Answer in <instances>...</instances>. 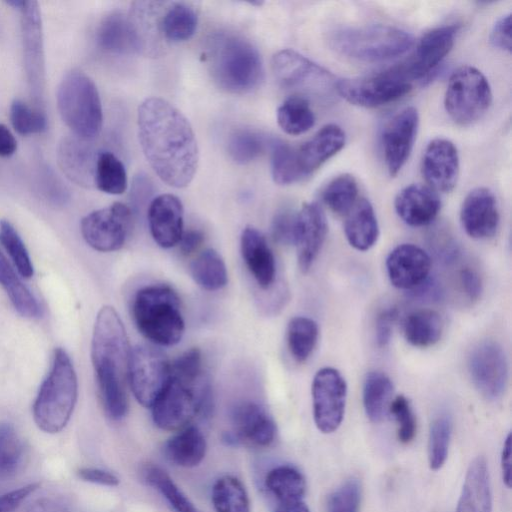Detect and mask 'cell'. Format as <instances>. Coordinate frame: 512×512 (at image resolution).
I'll list each match as a JSON object with an SVG mask.
<instances>
[{
  "instance_id": "cell-1",
  "label": "cell",
  "mask_w": 512,
  "mask_h": 512,
  "mask_svg": "<svg viewBox=\"0 0 512 512\" xmlns=\"http://www.w3.org/2000/svg\"><path fill=\"white\" fill-rule=\"evenodd\" d=\"M137 125L142 151L157 176L175 188L188 186L199 152L186 117L168 101L151 97L139 105Z\"/></svg>"
},
{
  "instance_id": "cell-2",
  "label": "cell",
  "mask_w": 512,
  "mask_h": 512,
  "mask_svg": "<svg viewBox=\"0 0 512 512\" xmlns=\"http://www.w3.org/2000/svg\"><path fill=\"white\" fill-rule=\"evenodd\" d=\"M130 352L128 336L118 313L112 306H103L94 325L91 359L103 409L113 420L122 419L129 410Z\"/></svg>"
},
{
  "instance_id": "cell-3",
  "label": "cell",
  "mask_w": 512,
  "mask_h": 512,
  "mask_svg": "<svg viewBox=\"0 0 512 512\" xmlns=\"http://www.w3.org/2000/svg\"><path fill=\"white\" fill-rule=\"evenodd\" d=\"M207 58L213 81L225 92L246 94L257 89L263 80V63L257 48L240 35H214Z\"/></svg>"
},
{
  "instance_id": "cell-4",
  "label": "cell",
  "mask_w": 512,
  "mask_h": 512,
  "mask_svg": "<svg viewBox=\"0 0 512 512\" xmlns=\"http://www.w3.org/2000/svg\"><path fill=\"white\" fill-rule=\"evenodd\" d=\"M132 315L138 331L154 344L172 346L183 336L185 323L180 299L168 285H149L138 290Z\"/></svg>"
},
{
  "instance_id": "cell-5",
  "label": "cell",
  "mask_w": 512,
  "mask_h": 512,
  "mask_svg": "<svg viewBox=\"0 0 512 512\" xmlns=\"http://www.w3.org/2000/svg\"><path fill=\"white\" fill-rule=\"evenodd\" d=\"M77 394V376L71 359L65 350L57 348L33 405V417L39 429L46 433L60 432L73 413Z\"/></svg>"
},
{
  "instance_id": "cell-6",
  "label": "cell",
  "mask_w": 512,
  "mask_h": 512,
  "mask_svg": "<svg viewBox=\"0 0 512 512\" xmlns=\"http://www.w3.org/2000/svg\"><path fill=\"white\" fill-rule=\"evenodd\" d=\"M406 31L389 25H364L337 29L330 45L338 54L360 62H380L398 57L413 45Z\"/></svg>"
},
{
  "instance_id": "cell-7",
  "label": "cell",
  "mask_w": 512,
  "mask_h": 512,
  "mask_svg": "<svg viewBox=\"0 0 512 512\" xmlns=\"http://www.w3.org/2000/svg\"><path fill=\"white\" fill-rule=\"evenodd\" d=\"M57 105L62 120L76 137L90 140L102 127L100 96L93 80L84 72L72 70L60 82Z\"/></svg>"
},
{
  "instance_id": "cell-8",
  "label": "cell",
  "mask_w": 512,
  "mask_h": 512,
  "mask_svg": "<svg viewBox=\"0 0 512 512\" xmlns=\"http://www.w3.org/2000/svg\"><path fill=\"white\" fill-rule=\"evenodd\" d=\"M272 71L278 84L294 96H307L323 101L336 97L338 79L327 69L303 56L284 49L274 54Z\"/></svg>"
},
{
  "instance_id": "cell-9",
  "label": "cell",
  "mask_w": 512,
  "mask_h": 512,
  "mask_svg": "<svg viewBox=\"0 0 512 512\" xmlns=\"http://www.w3.org/2000/svg\"><path fill=\"white\" fill-rule=\"evenodd\" d=\"M207 392L203 377L188 380L171 374L166 388L151 407L155 425L167 431L188 426L203 409Z\"/></svg>"
},
{
  "instance_id": "cell-10",
  "label": "cell",
  "mask_w": 512,
  "mask_h": 512,
  "mask_svg": "<svg viewBox=\"0 0 512 512\" xmlns=\"http://www.w3.org/2000/svg\"><path fill=\"white\" fill-rule=\"evenodd\" d=\"M492 102L490 84L475 67L464 65L450 76L444 97L449 117L459 125H470L480 119Z\"/></svg>"
},
{
  "instance_id": "cell-11",
  "label": "cell",
  "mask_w": 512,
  "mask_h": 512,
  "mask_svg": "<svg viewBox=\"0 0 512 512\" xmlns=\"http://www.w3.org/2000/svg\"><path fill=\"white\" fill-rule=\"evenodd\" d=\"M171 377V362L159 349L147 345L131 348L128 384L136 400L151 408Z\"/></svg>"
},
{
  "instance_id": "cell-12",
  "label": "cell",
  "mask_w": 512,
  "mask_h": 512,
  "mask_svg": "<svg viewBox=\"0 0 512 512\" xmlns=\"http://www.w3.org/2000/svg\"><path fill=\"white\" fill-rule=\"evenodd\" d=\"M413 88L394 68L358 78L338 79L337 94L347 102L365 108L380 107L394 102Z\"/></svg>"
},
{
  "instance_id": "cell-13",
  "label": "cell",
  "mask_w": 512,
  "mask_h": 512,
  "mask_svg": "<svg viewBox=\"0 0 512 512\" xmlns=\"http://www.w3.org/2000/svg\"><path fill=\"white\" fill-rule=\"evenodd\" d=\"M132 222L131 209L120 202L95 210L81 221L84 240L100 252H113L121 249L128 237Z\"/></svg>"
},
{
  "instance_id": "cell-14",
  "label": "cell",
  "mask_w": 512,
  "mask_h": 512,
  "mask_svg": "<svg viewBox=\"0 0 512 512\" xmlns=\"http://www.w3.org/2000/svg\"><path fill=\"white\" fill-rule=\"evenodd\" d=\"M313 417L316 427L325 434L336 431L342 423L347 384L341 373L332 367L317 371L312 382Z\"/></svg>"
},
{
  "instance_id": "cell-15",
  "label": "cell",
  "mask_w": 512,
  "mask_h": 512,
  "mask_svg": "<svg viewBox=\"0 0 512 512\" xmlns=\"http://www.w3.org/2000/svg\"><path fill=\"white\" fill-rule=\"evenodd\" d=\"M468 371L477 391L488 400H497L508 382V361L502 346L492 340L478 343L470 352Z\"/></svg>"
},
{
  "instance_id": "cell-16",
  "label": "cell",
  "mask_w": 512,
  "mask_h": 512,
  "mask_svg": "<svg viewBox=\"0 0 512 512\" xmlns=\"http://www.w3.org/2000/svg\"><path fill=\"white\" fill-rule=\"evenodd\" d=\"M21 28L24 65L27 81L34 100L40 105L45 87V62L43 49L42 19L36 1H23Z\"/></svg>"
},
{
  "instance_id": "cell-17",
  "label": "cell",
  "mask_w": 512,
  "mask_h": 512,
  "mask_svg": "<svg viewBox=\"0 0 512 512\" xmlns=\"http://www.w3.org/2000/svg\"><path fill=\"white\" fill-rule=\"evenodd\" d=\"M457 32V25L428 31L419 40L414 54L394 68L411 83L428 77L452 49Z\"/></svg>"
},
{
  "instance_id": "cell-18",
  "label": "cell",
  "mask_w": 512,
  "mask_h": 512,
  "mask_svg": "<svg viewBox=\"0 0 512 512\" xmlns=\"http://www.w3.org/2000/svg\"><path fill=\"white\" fill-rule=\"evenodd\" d=\"M418 125L419 114L414 107L402 109L387 123L382 135V145L390 176H396L407 162L416 139Z\"/></svg>"
},
{
  "instance_id": "cell-19",
  "label": "cell",
  "mask_w": 512,
  "mask_h": 512,
  "mask_svg": "<svg viewBox=\"0 0 512 512\" xmlns=\"http://www.w3.org/2000/svg\"><path fill=\"white\" fill-rule=\"evenodd\" d=\"M327 234V221L315 202L305 203L296 213L294 241L299 269L306 273L317 258Z\"/></svg>"
},
{
  "instance_id": "cell-20",
  "label": "cell",
  "mask_w": 512,
  "mask_h": 512,
  "mask_svg": "<svg viewBox=\"0 0 512 512\" xmlns=\"http://www.w3.org/2000/svg\"><path fill=\"white\" fill-rule=\"evenodd\" d=\"M232 434L234 442L265 448L276 437V425L268 412L258 403L242 401L231 411Z\"/></svg>"
},
{
  "instance_id": "cell-21",
  "label": "cell",
  "mask_w": 512,
  "mask_h": 512,
  "mask_svg": "<svg viewBox=\"0 0 512 512\" xmlns=\"http://www.w3.org/2000/svg\"><path fill=\"white\" fill-rule=\"evenodd\" d=\"M500 221L495 195L485 187L471 190L460 209V222L466 234L474 239L493 237Z\"/></svg>"
},
{
  "instance_id": "cell-22",
  "label": "cell",
  "mask_w": 512,
  "mask_h": 512,
  "mask_svg": "<svg viewBox=\"0 0 512 512\" xmlns=\"http://www.w3.org/2000/svg\"><path fill=\"white\" fill-rule=\"evenodd\" d=\"M421 169L425 181L434 191H452L459 175L457 148L448 139H433L425 149Z\"/></svg>"
},
{
  "instance_id": "cell-23",
  "label": "cell",
  "mask_w": 512,
  "mask_h": 512,
  "mask_svg": "<svg viewBox=\"0 0 512 512\" xmlns=\"http://www.w3.org/2000/svg\"><path fill=\"white\" fill-rule=\"evenodd\" d=\"M390 282L400 289H415L428 278L431 269L429 255L414 244L396 246L386 259Z\"/></svg>"
},
{
  "instance_id": "cell-24",
  "label": "cell",
  "mask_w": 512,
  "mask_h": 512,
  "mask_svg": "<svg viewBox=\"0 0 512 512\" xmlns=\"http://www.w3.org/2000/svg\"><path fill=\"white\" fill-rule=\"evenodd\" d=\"M184 210L180 199L172 194H160L148 207V222L154 241L162 248L176 246L184 232Z\"/></svg>"
},
{
  "instance_id": "cell-25",
  "label": "cell",
  "mask_w": 512,
  "mask_h": 512,
  "mask_svg": "<svg viewBox=\"0 0 512 512\" xmlns=\"http://www.w3.org/2000/svg\"><path fill=\"white\" fill-rule=\"evenodd\" d=\"M394 207L397 215L407 225L421 227L436 218L441 201L437 192L429 186L410 184L396 195Z\"/></svg>"
},
{
  "instance_id": "cell-26",
  "label": "cell",
  "mask_w": 512,
  "mask_h": 512,
  "mask_svg": "<svg viewBox=\"0 0 512 512\" xmlns=\"http://www.w3.org/2000/svg\"><path fill=\"white\" fill-rule=\"evenodd\" d=\"M243 260L262 289H268L275 280V257L265 236L256 228L247 226L243 229L240 240Z\"/></svg>"
},
{
  "instance_id": "cell-27",
  "label": "cell",
  "mask_w": 512,
  "mask_h": 512,
  "mask_svg": "<svg viewBox=\"0 0 512 512\" xmlns=\"http://www.w3.org/2000/svg\"><path fill=\"white\" fill-rule=\"evenodd\" d=\"M345 132L336 124H327L297 148L300 167L305 176L320 168L345 145Z\"/></svg>"
},
{
  "instance_id": "cell-28",
  "label": "cell",
  "mask_w": 512,
  "mask_h": 512,
  "mask_svg": "<svg viewBox=\"0 0 512 512\" xmlns=\"http://www.w3.org/2000/svg\"><path fill=\"white\" fill-rule=\"evenodd\" d=\"M456 512H492V492L487 461L476 457L469 465Z\"/></svg>"
},
{
  "instance_id": "cell-29",
  "label": "cell",
  "mask_w": 512,
  "mask_h": 512,
  "mask_svg": "<svg viewBox=\"0 0 512 512\" xmlns=\"http://www.w3.org/2000/svg\"><path fill=\"white\" fill-rule=\"evenodd\" d=\"M79 137L66 138L60 145L59 163L63 172L83 186L94 184L97 154Z\"/></svg>"
},
{
  "instance_id": "cell-30",
  "label": "cell",
  "mask_w": 512,
  "mask_h": 512,
  "mask_svg": "<svg viewBox=\"0 0 512 512\" xmlns=\"http://www.w3.org/2000/svg\"><path fill=\"white\" fill-rule=\"evenodd\" d=\"M345 217L344 232L349 244L359 251L373 247L379 236V226L372 204L360 198Z\"/></svg>"
},
{
  "instance_id": "cell-31",
  "label": "cell",
  "mask_w": 512,
  "mask_h": 512,
  "mask_svg": "<svg viewBox=\"0 0 512 512\" xmlns=\"http://www.w3.org/2000/svg\"><path fill=\"white\" fill-rule=\"evenodd\" d=\"M98 46L111 54H131L136 51V42L128 14L113 11L106 15L96 31Z\"/></svg>"
},
{
  "instance_id": "cell-32",
  "label": "cell",
  "mask_w": 512,
  "mask_h": 512,
  "mask_svg": "<svg viewBox=\"0 0 512 512\" xmlns=\"http://www.w3.org/2000/svg\"><path fill=\"white\" fill-rule=\"evenodd\" d=\"M198 16L185 2H163L159 17V32L164 43L189 40L195 33Z\"/></svg>"
},
{
  "instance_id": "cell-33",
  "label": "cell",
  "mask_w": 512,
  "mask_h": 512,
  "mask_svg": "<svg viewBox=\"0 0 512 512\" xmlns=\"http://www.w3.org/2000/svg\"><path fill=\"white\" fill-rule=\"evenodd\" d=\"M166 458L176 466L191 468L204 459L207 444L202 432L188 425L170 437L163 447Z\"/></svg>"
},
{
  "instance_id": "cell-34",
  "label": "cell",
  "mask_w": 512,
  "mask_h": 512,
  "mask_svg": "<svg viewBox=\"0 0 512 512\" xmlns=\"http://www.w3.org/2000/svg\"><path fill=\"white\" fill-rule=\"evenodd\" d=\"M393 383L381 371H370L363 385V406L369 420L373 423L382 422L392 401Z\"/></svg>"
},
{
  "instance_id": "cell-35",
  "label": "cell",
  "mask_w": 512,
  "mask_h": 512,
  "mask_svg": "<svg viewBox=\"0 0 512 512\" xmlns=\"http://www.w3.org/2000/svg\"><path fill=\"white\" fill-rule=\"evenodd\" d=\"M443 321L434 310L421 309L410 313L403 325L404 337L414 347L426 348L436 344L442 335Z\"/></svg>"
},
{
  "instance_id": "cell-36",
  "label": "cell",
  "mask_w": 512,
  "mask_h": 512,
  "mask_svg": "<svg viewBox=\"0 0 512 512\" xmlns=\"http://www.w3.org/2000/svg\"><path fill=\"white\" fill-rule=\"evenodd\" d=\"M265 486L280 504L300 502L306 491L303 474L290 465H280L271 469L266 474Z\"/></svg>"
},
{
  "instance_id": "cell-37",
  "label": "cell",
  "mask_w": 512,
  "mask_h": 512,
  "mask_svg": "<svg viewBox=\"0 0 512 512\" xmlns=\"http://www.w3.org/2000/svg\"><path fill=\"white\" fill-rule=\"evenodd\" d=\"M0 285L6 291L15 310L23 317L36 318L41 315V307L22 283L13 267L0 250Z\"/></svg>"
},
{
  "instance_id": "cell-38",
  "label": "cell",
  "mask_w": 512,
  "mask_h": 512,
  "mask_svg": "<svg viewBox=\"0 0 512 512\" xmlns=\"http://www.w3.org/2000/svg\"><path fill=\"white\" fill-rule=\"evenodd\" d=\"M190 274L197 285L207 291L222 289L228 282L225 262L212 248L205 249L191 262Z\"/></svg>"
},
{
  "instance_id": "cell-39",
  "label": "cell",
  "mask_w": 512,
  "mask_h": 512,
  "mask_svg": "<svg viewBox=\"0 0 512 512\" xmlns=\"http://www.w3.org/2000/svg\"><path fill=\"white\" fill-rule=\"evenodd\" d=\"M144 482L167 501L174 512H198L193 503L159 466L148 463L141 471Z\"/></svg>"
},
{
  "instance_id": "cell-40",
  "label": "cell",
  "mask_w": 512,
  "mask_h": 512,
  "mask_svg": "<svg viewBox=\"0 0 512 512\" xmlns=\"http://www.w3.org/2000/svg\"><path fill=\"white\" fill-rule=\"evenodd\" d=\"M279 127L289 135H301L315 124L309 100L300 96L288 97L277 109Z\"/></svg>"
},
{
  "instance_id": "cell-41",
  "label": "cell",
  "mask_w": 512,
  "mask_h": 512,
  "mask_svg": "<svg viewBox=\"0 0 512 512\" xmlns=\"http://www.w3.org/2000/svg\"><path fill=\"white\" fill-rule=\"evenodd\" d=\"M94 185L102 192L120 195L127 189L128 178L124 164L112 152L97 154Z\"/></svg>"
},
{
  "instance_id": "cell-42",
  "label": "cell",
  "mask_w": 512,
  "mask_h": 512,
  "mask_svg": "<svg viewBox=\"0 0 512 512\" xmlns=\"http://www.w3.org/2000/svg\"><path fill=\"white\" fill-rule=\"evenodd\" d=\"M211 500L215 512H250V502L242 482L231 475L219 478L213 485Z\"/></svg>"
},
{
  "instance_id": "cell-43",
  "label": "cell",
  "mask_w": 512,
  "mask_h": 512,
  "mask_svg": "<svg viewBox=\"0 0 512 512\" xmlns=\"http://www.w3.org/2000/svg\"><path fill=\"white\" fill-rule=\"evenodd\" d=\"M269 144L271 173L275 183L289 185L306 177L299 164L297 149L279 139H273Z\"/></svg>"
},
{
  "instance_id": "cell-44",
  "label": "cell",
  "mask_w": 512,
  "mask_h": 512,
  "mask_svg": "<svg viewBox=\"0 0 512 512\" xmlns=\"http://www.w3.org/2000/svg\"><path fill=\"white\" fill-rule=\"evenodd\" d=\"M319 336L317 323L308 317H293L287 326V345L295 361L305 362L312 354Z\"/></svg>"
},
{
  "instance_id": "cell-45",
  "label": "cell",
  "mask_w": 512,
  "mask_h": 512,
  "mask_svg": "<svg viewBox=\"0 0 512 512\" xmlns=\"http://www.w3.org/2000/svg\"><path fill=\"white\" fill-rule=\"evenodd\" d=\"M321 199L335 214L345 216L358 200V184L350 174L333 178L322 190Z\"/></svg>"
},
{
  "instance_id": "cell-46",
  "label": "cell",
  "mask_w": 512,
  "mask_h": 512,
  "mask_svg": "<svg viewBox=\"0 0 512 512\" xmlns=\"http://www.w3.org/2000/svg\"><path fill=\"white\" fill-rule=\"evenodd\" d=\"M452 435V419L442 413L432 421L428 438V462L432 470H439L446 462Z\"/></svg>"
},
{
  "instance_id": "cell-47",
  "label": "cell",
  "mask_w": 512,
  "mask_h": 512,
  "mask_svg": "<svg viewBox=\"0 0 512 512\" xmlns=\"http://www.w3.org/2000/svg\"><path fill=\"white\" fill-rule=\"evenodd\" d=\"M265 139L248 128L233 131L227 143L230 158L237 164H248L258 158L265 149Z\"/></svg>"
},
{
  "instance_id": "cell-48",
  "label": "cell",
  "mask_w": 512,
  "mask_h": 512,
  "mask_svg": "<svg viewBox=\"0 0 512 512\" xmlns=\"http://www.w3.org/2000/svg\"><path fill=\"white\" fill-rule=\"evenodd\" d=\"M24 456V443L14 426L0 423V476H10L20 467Z\"/></svg>"
},
{
  "instance_id": "cell-49",
  "label": "cell",
  "mask_w": 512,
  "mask_h": 512,
  "mask_svg": "<svg viewBox=\"0 0 512 512\" xmlns=\"http://www.w3.org/2000/svg\"><path fill=\"white\" fill-rule=\"evenodd\" d=\"M0 242L9 253L19 274L24 278H31L34 269L28 251L18 232L7 220L0 221Z\"/></svg>"
},
{
  "instance_id": "cell-50",
  "label": "cell",
  "mask_w": 512,
  "mask_h": 512,
  "mask_svg": "<svg viewBox=\"0 0 512 512\" xmlns=\"http://www.w3.org/2000/svg\"><path fill=\"white\" fill-rule=\"evenodd\" d=\"M10 120L13 128L21 135L43 132L47 119L38 107H31L20 99H15L10 107Z\"/></svg>"
},
{
  "instance_id": "cell-51",
  "label": "cell",
  "mask_w": 512,
  "mask_h": 512,
  "mask_svg": "<svg viewBox=\"0 0 512 512\" xmlns=\"http://www.w3.org/2000/svg\"><path fill=\"white\" fill-rule=\"evenodd\" d=\"M362 486L358 478L351 477L343 482L328 497V512H359Z\"/></svg>"
},
{
  "instance_id": "cell-52",
  "label": "cell",
  "mask_w": 512,
  "mask_h": 512,
  "mask_svg": "<svg viewBox=\"0 0 512 512\" xmlns=\"http://www.w3.org/2000/svg\"><path fill=\"white\" fill-rule=\"evenodd\" d=\"M389 412L394 416L398 430V440L403 444L410 443L416 435V419L408 399L399 395L392 399Z\"/></svg>"
},
{
  "instance_id": "cell-53",
  "label": "cell",
  "mask_w": 512,
  "mask_h": 512,
  "mask_svg": "<svg viewBox=\"0 0 512 512\" xmlns=\"http://www.w3.org/2000/svg\"><path fill=\"white\" fill-rule=\"evenodd\" d=\"M171 374L188 380L203 377L202 356L198 348H191L171 363Z\"/></svg>"
},
{
  "instance_id": "cell-54",
  "label": "cell",
  "mask_w": 512,
  "mask_h": 512,
  "mask_svg": "<svg viewBox=\"0 0 512 512\" xmlns=\"http://www.w3.org/2000/svg\"><path fill=\"white\" fill-rule=\"evenodd\" d=\"M296 214L290 210L279 211L272 222L273 239L283 245L293 244Z\"/></svg>"
},
{
  "instance_id": "cell-55",
  "label": "cell",
  "mask_w": 512,
  "mask_h": 512,
  "mask_svg": "<svg viewBox=\"0 0 512 512\" xmlns=\"http://www.w3.org/2000/svg\"><path fill=\"white\" fill-rule=\"evenodd\" d=\"M397 316L398 310L396 308L385 309L377 316L375 325V340L379 347H385L389 344Z\"/></svg>"
},
{
  "instance_id": "cell-56",
  "label": "cell",
  "mask_w": 512,
  "mask_h": 512,
  "mask_svg": "<svg viewBox=\"0 0 512 512\" xmlns=\"http://www.w3.org/2000/svg\"><path fill=\"white\" fill-rule=\"evenodd\" d=\"M492 45L503 51H511V15L501 16L493 25L490 32Z\"/></svg>"
},
{
  "instance_id": "cell-57",
  "label": "cell",
  "mask_w": 512,
  "mask_h": 512,
  "mask_svg": "<svg viewBox=\"0 0 512 512\" xmlns=\"http://www.w3.org/2000/svg\"><path fill=\"white\" fill-rule=\"evenodd\" d=\"M40 486V483H30L19 489L0 495V512H13L20 504Z\"/></svg>"
},
{
  "instance_id": "cell-58",
  "label": "cell",
  "mask_w": 512,
  "mask_h": 512,
  "mask_svg": "<svg viewBox=\"0 0 512 512\" xmlns=\"http://www.w3.org/2000/svg\"><path fill=\"white\" fill-rule=\"evenodd\" d=\"M25 512H75L71 504L61 497H42L30 503Z\"/></svg>"
},
{
  "instance_id": "cell-59",
  "label": "cell",
  "mask_w": 512,
  "mask_h": 512,
  "mask_svg": "<svg viewBox=\"0 0 512 512\" xmlns=\"http://www.w3.org/2000/svg\"><path fill=\"white\" fill-rule=\"evenodd\" d=\"M80 479L104 486L114 487L119 484V478L107 470L84 467L77 470Z\"/></svg>"
},
{
  "instance_id": "cell-60",
  "label": "cell",
  "mask_w": 512,
  "mask_h": 512,
  "mask_svg": "<svg viewBox=\"0 0 512 512\" xmlns=\"http://www.w3.org/2000/svg\"><path fill=\"white\" fill-rule=\"evenodd\" d=\"M460 283L466 296L474 301L482 292V281L479 274L469 267L463 268L460 272Z\"/></svg>"
},
{
  "instance_id": "cell-61",
  "label": "cell",
  "mask_w": 512,
  "mask_h": 512,
  "mask_svg": "<svg viewBox=\"0 0 512 512\" xmlns=\"http://www.w3.org/2000/svg\"><path fill=\"white\" fill-rule=\"evenodd\" d=\"M204 235L201 231L196 229H190L183 232L179 241L180 251L184 255H190L194 253L203 243Z\"/></svg>"
},
{
  "instance_id": "cell-62",
  "label": "cell",
  "mask_w": 512,
  "mask_h": 512,
  "mask_svg": "<svg viewBox=\"0 0 512 512\" xmlns=\"http://www.w3.org/2000/svg\"><path fill=\"white\" fill-rule=\"evenodd\" d=\"M511 434L509 433L504 441L501 452V471L504 484L511 487Z\"/></svg>"
},
{
  "instance_id": "cell-63",
  "label": "cell",
  "mask_w": 512,
  "mask_h": 512,
  "mask_svg": "<svg viewBox=\"0 0 512 512\" xmlns=\"http://www.w3.org/2000/svg\"><path fill=\"white\" fill-rule=\"evenodd\" d=\"M17 142L14 135L4 124H0V157H9L15 153Z\"/></svg>"
},
{
  "instance_id": "cell-64",
  "label": "cell",
  "mask_w": 512,
  "mask_h": 512,
  "mask_svg": "<svg viewBox=\"0 0 512 512\" xmlns=\"http://www.w3.org/2000/svg\"><path fill=\"white\" fill-rule=\"evenodd\" d=\"M275 512H310L308 507L302 502L289 504H280Z\"/></svg>"
}]
</instances>
